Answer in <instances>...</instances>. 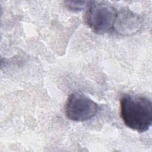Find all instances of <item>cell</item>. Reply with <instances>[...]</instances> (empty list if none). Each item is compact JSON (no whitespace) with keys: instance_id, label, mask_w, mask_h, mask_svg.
I'll list each match as a JSON object with an SVG mask.
<instances>
[{"instance_id":"3957f363","label":"cell","mask_w":152,"mask_h":152,"mask_svg":"<svg viewBox=\"0 0 152 152\" xmlns=\"http://www.w3.org/2000/svg\"><path fill=\"white\" fill-rule=\"evenodd\" d=\"M98 110L99 106L95 102L79 92L70 94L65 106L66 116L75 122L88 121L93 118Z\"/></svg>"},{"instance_id":"7a4b0ae2","label":"cell","mask_w":152,"mask_h":152,"mask_svg":"<svg viewBox=\"0 0 152 152\" xmlns=\"http://www.w3.org/2000/svg\"><path fill=\"white\" fill-rule=\"evenodd\" d=\"M117 13L110 5L90 2L85 12V23L95 33H106L113 28Z\"/></svg>"},{"instance_id":"277c9868","label":"cell","mask_w":152,"mask_h":152,"mask_svg":"<svg viewBox=\"0 0 152 152\" xmlns=\"http://www.w3.org/2000/svg\"><path fill=\"white\" fill-rule=\"evenodd\" d=\"M142 27L139 15L129 10H122L117 13L113 28L119 34L130 35L137 33Z\"/></svg>"},{"instance_id":"5b68a950","label":"cell","mask_w":152,"mask_h":152,"mask_svg":"<svg viewBox=\"0 0 152 152\" xmlns=\"http://www.w3.org/2000/svg\"><path fill=\"white\" fill-rule=\"evenodd\" d=\"M90 2L85 1H65V5L71 10L77 11L87 8Z\"/></svg>"},{"instance_id":"6da1fadb","label":"cell","mask_w":152,"mask_h":152,"mask_svg":"<svg viewBox=\"0 0 152 152\" xmlns=\"http://www.w3.org/2000/svg\"><path fill=\"white\" fill-rule=\"evenodd\" d=\"M121 117L129 128L142 133L152 124V103L150 99L141 96L124 94L120 99Z\"/></svg>"}]
</instances>
